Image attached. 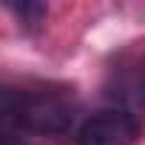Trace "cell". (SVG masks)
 I'll return each mask as SVG.
<instances>
[{"label": "cell", "mask_w": 145, "mask_h": 145, "mask_svg": "<svg viewBox=\"0 0 145 145\" xmlns=\"http://www.w3.org/2000/svg\"><path fill=\"white\" fill-rule=\"evenodd\" d=\"M3 122L29 134H65L77 122V103L60 91H6Z\"/></svg>", "instance_id": "1"}, {"label": "cell", "mask_w": 145, "mask_h": 145, "mask_svg": "<svg viewBox=\"0 0 145 145\" xmlns=\"http://www.w3.org/2000/svg\"><path fill=\"white\" fill-rule=\"evenodd\" d=\"M139 122L125 108H103L77 128V145H137Z\"/></svg>", "instance_id": "2"}, {"label": "cell", "mask_w": 145, "mask_h": 145, "mask_svg": "<svg viewBox=\"0 0 145 145\" xmlns=\"http://www.w3.org/2000/svg\"><path fill=\"white\" fill-rule=\"evenodd\" d=\"M139 80H142V88H145V63H142V71H139Z\"/></svg>", "instance_id": "3"}]
</instances>
